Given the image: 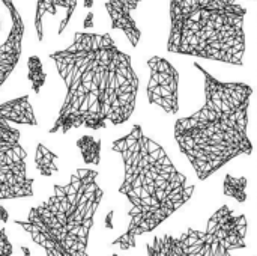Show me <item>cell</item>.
Returning a JSON list of instances; mask_svg holds the SVG:
<instances>
[{"label": "cell", "instance_id": "obj_1", "mask_svg": "<svg viewBox=\"0 0 257 256\" xmlns=\"http://www.w3.org/2000/svg\"><path fill=\"white\" fill-rule=\"evenodd\" d=\"M50 59L66 89L50 134H66L81 127L98 131L122 125L133 116L139 77L130 54L110 33L77 32L72 44L53 51Z\"/></svg>", "mask_w": 257, "mask_h": 256}, {"label": "cell", "instance_id": "obj_2", "mask_svg": "<svg viewBox=\"0 0 257 256\" xmlns=\"http://www.w3.org/2000/svg\"><path fill=\"white\" fill-rule=\"evenodd\" d=\"M111 149L123 163L119 193L131 205L128 228L111 244L120 250H131L139 237L155 231L193 198L194 186L140 125H134L128 134L116 139Z\"/></svg>", "mask_w": 257, "mask_h": 256}, {"label": "cell", "instance_id": "obj_3", "mask_svg": "<svg viewBox=\"0 0 257 256\" xmlns=\"http://www.w3.org/2000/svg\"><path fill=\"white\" fill-rule=\"evenodd\" d=\"M205 78V103L190 116L175 122L179 151L200 181L208 180L232 160L253 154L248 137V109L253 88L241 81H221L194 62Z\"/></svg>", "mask_w": 257, "mask_h": 256}, {"label": "cell", "instance_id": "obj_4", "mask_svg": "<svg viewBox=\"0 0 257 256\" xmlns=\"http://www.w3.org/2000/svg\"><path fill=\"white\" fill-rule=\"evenodd\" d=\"M98 172L77 169L63 186L56 184L53 195L33 207L24 220L15 219L45 256H89V237L95 214L104 198Z\"/></svg>", "mask_w": 257, "mask_h": 256}, {"label": "cell", "instance_id": "obj_5", "mask_svg": "<svg viewBox=\"0 0 257 256\" xmlns=\"http://www.w3.org/2000/svg\"><path fill=\"white\" fill-rule=\"evenodd\" d=\"M245 15L239 0H170L167 51L241 66Z\"/></svg>", "mask_w": 257, "mask_h": 256}, {"label": "cell", "instance_id": "obj_6", "mask_svg": "<svg viewBox=\"0 0 257 256\" xmlns=\"http://www.w3.org/2000/svg\"><path fill=\"white\" fill-rule=\"evenodd\" d=\"M248 222L229 205L220 207L203 231L187 229L181 235H158L146 244L148 256H232L247 247Z\"/></svg>", "mask_w": 257, "mask_h": 256}, {"label": "cell", "instance_id": "obj_7", "mask_svg": "<svg viewBox=\"0 0 257 256\" xmlns=\"http://www.w3.org/2000/svg\"><path fill=\"white\" fill-rule=\"evenodd\" d=\"M15 125H38L29 95L0 103V201L33 196L35 181L27 175V152Z\"/></svg>", "mask_w": 257, "mask_h": 256}, {"label": "cell", "instance_id": "obj_8", "mask_svg": "<svg viewBox=\"0 0 257 256\" xmlns=\"http://www.w3.org/2000/svg\"><path fill=\"white\" fill-rule=\"evenodd\" d=\"M149 81L146 88L151 104L160 107L169 115L179 110V72L164 57L152 56L148 59Z\"/></svg>", "mask_w": 257, "mask_h": 256}, {"label": "cell", "instance_id": "obj_9", "mask_svg": "<svg viewBox=\"0 0 257 256\" xmlns=\"http://www.w3.org/2000/svg\"><path fill=\"white\" fill-rule=\"evenodd\" d=\"M0 2L5 5L11 17V29L8 38L0 45V88H2L20 62L23 53L24 21L14 0H0Z\"/></svg>", "mask_w": 257, "mask_h": 256}, {"label": "cell", "instance_id": "obj_10", "mask_svg": "<svg viewBox=\"0 0 257 256\" xmlns=\"http://www.w3.org/2000/svg\"><path fill=\"white\" fill-rule=\"evenodd\" d=\"M142 0H107L105 9L111 21V29L120 30L128 38L133 47H137L142 32L133 18V12L139 8Z\"/></svg>", "mask_w": 257, "mask_h": 256}, {"label": "cell", "instance_id": "obj_11", "mask_svg": "<svg viewBox=\"0 0 257 256\" xmlns=\"http://www.w3.org/2000/svg\"><path fill=\"white\" fill-rule=\"evenodd\" d=\"M77 8V0H38L35 8V32L38 41H44V18L47 15H56L59 9H65V17L59 23L57 35H62L68 27L72 14Z\"/></svg>", "mask_w": 257, "mask_h": 256}, {"label": "cell", "instance_id": "obj_12", "mask_svg": "<svg viewBox=\"0 0 257 256\" xmlns=\"http://www.w3.org/2000/svg\"><path fill=\"white\" fill-rule=\"evenodd\" d=\"M56 161H57V155L51 149H48L44 143H38L35 152V166L44 178H50L59 172V166Z\"/></svg>", "mask_w": 257, "mask_h": 256}, {"label": "cell", "instance_id": "obj_13", "mask_svg": "<svg viewBox=\"0 0 257 256\" xmlns=\"http://www.w3.org/2000/svg\"><path fill=\"white\" fill-rule=\"evenodd\" d=\"M77 148L86 164L98 166L101 163V140L99 139L84 134L77 140Z\"/></svg>", "mask_w": 257, "mask_h": 256}, {"label": "cell", "instance_id": "obj_14", "mask_svg": "<svg viewBox=\"0 0 257 256\" xmlns=\"http://www.w3.org/2000/svg\"><path fill=\"white\" fill-rule=\"evenodd\" d=\"M27 78L32 84V91L38 95L47 81V74L44 71L41 57L36 54L29 56V59H27Z\"/></svg>", "mask_w": 257, "mask_h": 256}, {"label": "cell", "instance_id": "obj_15", "mask_svg": "<svg viewBox=\"0 0 257 256\" xmlns=\"http://www.w3.org/2000/svg\"><path fill=\"white\" fill-rule=\"evenodd\" d=\"M224 195L235 199L236 202L242 204L247 201V178H235L232 175H226L223 184Z\"/></svg>", "mask_w": 257, "mask_h": 256}, {"label": "cell", "instance_id": "obj_16", "mask_svg": "<svg viewBox=\"0 0 257 256\" xmlns=\"http://www.w3.org/2000/svg\"><path fill=\"white\" fill-rule=\"evenodd\" d=\"M14 247L5 228H0V256H12Z\"/></svg>", "mask_w": 257, "mask_h": 256}, {"label": "cell", "instance_id": "obj_17", "mask_svg": "<svg viewBox=\"0 0 257 256\" xmlns=\"http://www.w3.org/2000/svg\"><path fill=\"white\" fill-rule=\"evenodd\" d=\"M93 12L92 11H89L87 12V15H86V18H84V23H83V29H92L93 27Z\"/></svg>", "mask_w": 257, "mask_h": 256}, {"label": "cell", "instance_id": "obj_18", "mask_svg": "<svg viewBox=\"0 0 257 256\" xmlns=\"http://www.w3.org/2000/svg\"><path fill=\"white\" fill-rule=\"evenodd\" d=\"M93 2H95V0H83V6L87 8V9H90V8L93 6Z\"/></svg>", "mask_w": 257, "mask_h": 256}, {"label": "cell", "instance_id": "obj_19", "mask_svg": "<svg viewBox=\"0 0 257 256\" xmlns=\"http://www.w3.org/2000/svg\"><path fill=\"white\" fill-rule=\"evenodd\" d=\"M0 211H2V222H6V220H8V214H6V211H5L3 208H0Z\"/></svg>", "mask_w": 257, "mask_h": 256}, {"label": "cell", "instance_id": "obj_20", "mask_svg": "<svg viewBox=\"0 0 257 256\" xmlns=\"http://www.w3.org/2000/svg\"><path fill=\"white\" fill-rule=\"evenodd\" d=\"M111 256H119V255H114V253H113V255H111Z\"/></svg>", "mask_w": 257, "mask_h": 256}, {"label": "cell", "instance_id": "obj_21", "mask_svg": "<svg viewBox=\"0 0 257 256\" xmlns=\"http://www.w3.org/2000/svg\"><path fill=\"white\" fill-rule=\"evenodd\" d=\"M0 29H2V23H0Z\"/></svg>", "mask_w": 257, "mask_h": 256}]
</instances>
